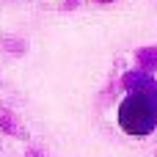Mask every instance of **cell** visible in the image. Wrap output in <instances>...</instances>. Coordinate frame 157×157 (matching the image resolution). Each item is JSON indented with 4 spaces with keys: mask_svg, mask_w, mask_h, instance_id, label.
<instances>
[{
    "mask_svg": "<svg viewBox=\"0 0 157 157\" xmlns=\"http://www.w3.org/2000/svg\"><path fill=\"white\" fill-rule=\"evenodd\" d=\"M119 121L127 132L132 135H146L157 121V108L146 99L144 91H135L124 99L121 110H119Z\"/></svg>",
    "mask_w": 157,
    "mask_h": 157,
    "instance_id": "obj_1",
    "label": "cell"
}]
</instances>
